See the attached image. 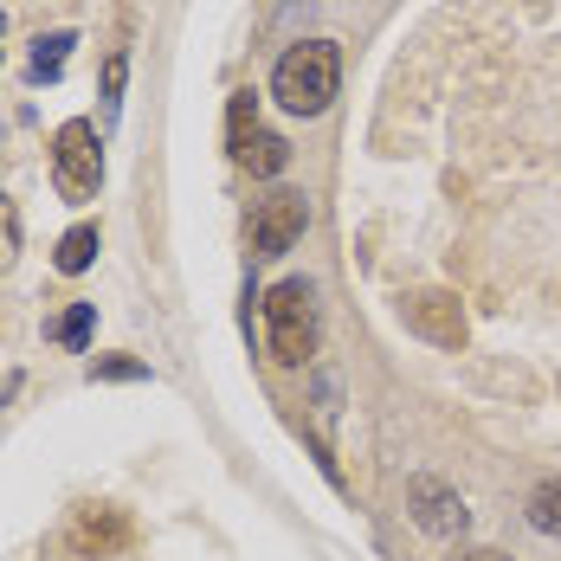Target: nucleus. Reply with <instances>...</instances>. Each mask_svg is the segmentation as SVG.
Here are the masks:
<instances>
[{
	"label": "nucleus",
	"mask_w": 561,
	"mask_h": 561,
	"mask_svg": "<svg viewBox=\"0 0 561 561\" xmlns=\"http://www.w3.org/2000/svg\"><path fill=\"white\" fill-rule=\"evenodd\" d=\"M342 91V53L336 39H304V46H290L278 58V71H272V98H278L290 116H323L336 104Z\"/></svg>",
	"instance_id": "1"
},
{
	"label": "nucleus",
	"mask_w": 561,
	"mask_h": 561,
	"mask_svg": "<svg viewBox=\"0 0 561 561\" xmlns=\"http://www.w3.org/2000/svg\"><path fill=\"white\" fill-rule=\"evenodd\" d=\"M265 336H272V362L284 368H310L317 362V290L304 278H284L265 290Z\"/></svg>",
	"instance_id": "2"
},
{
	"label": "nucleus",
	"mask_w": 561,
	"mask_h": 561,
	"mask_svg": "<svg viewBox=\"0 0 561 561\" xmlns=\"http://www.w3.org/2000/svg\"><path fill=\"white\" fill-rule=\"evenodd\" d=\"M53 187H58V201H71V207L98 201V187H104V149H98V123H91V116L58 123V136H53Z\"/></svg>",
	"instance_id": "3"
},
{
	"label": "nucleus",
	"mask_w": 561,
	"mask_h": 561,
	"mask_svg": "<svg viewBox=\"0 0 561 561\" xmlns=\"http://www.w3.org/2000/svg\"><path fill=\"white\" fill-rule=\"evenodd\" d=\"M400 323H407L420 342H433V348H465V336H471L458 290H439V284L407 290V297H400Z\"/></svg>",
	"instance_id": "4"
},
{
	"label": "nucleus",
	"mask_w": 561,
	"mask_h": 561,
	"mask_svg": "<svg viewBox=\"0 0 561 561\" xmlns=\"http://www.w3.org/2000/svg\"><path fill=\"white\" fill-rule=\"evenodd\" d=\"M310 226V201L297 187H272L259 207H252V259H284Z\"/></svg>",
	"instance_id": "5"
},
{
	"label": "nucleus",
	"mask_w": 561,
	"mask_h": 561,
	"mask_svg": "<svg viewBox=\"0 0 561 561\" xmlns=\"http://www.w3.org/2000/svg\"><path fill=\"white\" fill-rule=\"evenodd\" d=\"M407 510H413V523L426 529V536H465L471 529V510H465V497L451 491L446 478H433V471H413L407 478Z\"/></svg>",
	"instance_id": "6"
},
{
	"label": "nucleus",
	"mask_w": 561,
	"mask_h": 561,
	"mask_svg": "<svg viewBox=\"0 0 561 561\" xmlns=\"http://www.w3.org/2000/svg\"><path fill=\"white\" fill-rule=\"evenodd\" d=\"M136 542V529H129V516L116 504H84L78 516H71V549L91 561H116L123 549Z\"/></svg>",
	"instance_id": "7"
},
{
	"label": "nucleus",
	"mask_w": 561,
	"mask_h": 561,
	"mask_svg": "<svg viewBox=\"0 0 561 561\" xmlns=\"http://www.w3.org/2000/svg\"><path fill=\"white\" fill-rule=\"evenodd\" d=\"M232 156H239V169H252V174H284V169H290V142L272 136V129H252Z\"/></svg>",
	"instance_id": "8"
},
{
	"label": "nucleus",
	"mask_w": 561,
	"mask_h": 561,
	"mask_svg": "<svg viewBox=\"0 0 561 561\" xmlns=\"http://www.w3.org/2000/svg\"><path fill=\"white\" fill-rule=\"evenodd\" d=\"M53 265L65 272V278H78V272H91V265H98V226H71V232L58 239Z\"/></svg>",
	"instance_id": "9"
},
{
	"label": "nucleus",
	"mask_w": 561,
	"mask_h": 561,
	"mask_svg": "<svg viewBox=\"0 0 561 561\" xmlns=\"http://www.w3.org/2000/svg\"><path fill=\"white\" fill-rule=\"evenodd\" d=\"M71 46H78V33H46L39 46H33V84H58L65 78V58H71Z\"/></svg>",
	"instance_id": "10"
},
{
	"label": "nucleus",
	"mask_w": 561,
	"mask_h": 561,
	"mask_svg": "<svg viewBox=\"0 0 561 561\" xmlns=\"http://www.w3.org/2000/svg\"><path fill=\"white\" fill-rule=\"evenodd\" d=\"M523 510H529V523H536L542 536H561V478H542Z\"/></svg>",
	"instance_id": "11"
},
{
	"label": "nucleus",
	"mask_w": 561,
	"mask_h": 561,
	"mask_svg": "<svg viewBox=\"0 0 561 561\" xmlns=\"http://www.w3.org/2000/svg\"><path fill=\"white\" fill-rule=\"evenodd\" d=\"M91 330H98V304H71V310L53 323V342H65V348H84V342H91Z\"/></svg>",
	"instance_id": "12"
},
{
	"label": "nucleus",
	"mask_w": 561,
	"mask_h": 561,
	"mask_svg": "<svg viewBox=\"0 0 561 561\" xmlns=\"http://www.w3.org/2000/svg\"><path fill=\"white\" fill-rule=\"evenodd\" d=\"M252 129H259V98L252 91H232V104H226V142L239 149Z\"/></svg>",
	"instance_id": "13"
},
{
	"label": "nucleus",
	"mask_w": 561,
	"mask_h": 561,
	"mask_svg": "<svg viewBox=\"0 0 561 561\" xmlns=\"http://www.w3.org/2000/svg\"><path fill=\"white\" fill-rule=\"evenodd\" d=\"M91 381H149V362H136V355H98Z\"/></svg>",
	"instance_id": "14"
},
{
	"label": "nucleus",
	"mask_w": 561,
	"mask_h": 561,
	"mask_svg": "<svg viewBox=\"0 0 561 561\" xmlns=\"http://www.w3.org/2000/svg\"><path fill=\"white\" fill-rule=\"evenodd\" d=\"M13 259H20V207L0 194V272H13Z\"/></svg>",
	"instance_id": "15"
},
{
	"label": "nucleus",
	"mask_w": 561,
	"mask_h": 561,
	"mask_svg": "<svg viewBox=\"0 0 561 561\" xmlns=\"http://www.w3.org/2000/svg\"><path fill=\"white\" fill-rule=\"evenodd\" d=\"M123 78H129V53H111L104 58V104L116 111V98H123Z\"/></svg>",
	"instance_id": "16"
},
{
	"label": "nucleus",
	"mask_w": 561,
	"mask_h": 561,
	"mask_svg": "<svg viewBox=\"0 0 561 561\" xmlns=\"http://www.w3.org/2000/svg\"><path fill=\"white\" fill-rule=\"evenodd\" d=\"M451 561H510V556H497V549H465V556H451Z\"/></svg>",
	"instance_id": "17"
},
{
	"label": "nucleus",
	"mask_w": 561,
	"mask_h": 561,
	"mask_svg": "<svg viewBox=\"0 0 561 561\" xmlns=\"http://www.w3.org/2000/svg\"><path fill=\"white\" fill-rule=\"evenodd\" d=\"M0 39H7V20H0Z\"/></svg>",
	"instance_id": "18"
}]
</instances>
